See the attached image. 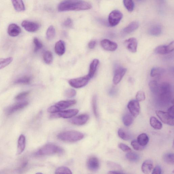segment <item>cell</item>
I'll return each instance as SVG.
<instances>
[{
    "instance_id": "1",
    "label": "cell",
    "mask_w": 174,
    "mask_h": 174,
    "mask_svg": "<svg viewBox=\"0 0 174 174\" xmlns=\"http://www.w3.org/2000/svg\"><path fill=\"white\" fill-rule=\"evenodd\" d=\"M91 5L83 0H65L59 3L58 10L59 12L69 11H80L90 9Z\"/></svg>"
},
{
    "instance_id": "2",
    "label": "cell",
    "mask_w": 174,
    "mask_h": 174,
    "mask_svg": "<svg viewBox=\"0 0 174 174\" xmlns=\"http://www.w3.org/2000/svg\"><path fill=\"white\" fill-rule=\"evenodd\" d=\"M84 136L82 133L74 131H65L60 133L58 136L59 140L69 142L80 141L83 139Z\"/></svg>"
},
{
    "instance_id": "3",
    "label": "cell",
    "mask_w": 174,
    "mask_h": 174,
    "mask_svg": "<svg viewBox=\"0 0 174 174\" xmlns=\"http://www.w3.org/2000/svg\"><path fill=\"white\" fill-rule=\"evenodd\" d=\"M64 151L62 148L54 144H47L42 147L35 153V155L40 156L62 154Z\"/></svg>"
},
{
    "instance_id": "4",
    "label": "cell",
    "mask_w": 174,
    "mask_h": 174,
    "mask_svg": "<svg viewBox=\"0 0 174 174\" xmlns=\"http://www.w3.org/2000/svg\"><path fill=\"white\" fill-rule=\"evenodd\" d=\"M162 101H169L172 97V89L171 85L168 83H163L159 87L158 94Z\"/></svg>"
},
{
    "instance_id": "5",
    "label": "cell",
    "mask_w": 174,
    "mask_h": 174,
    "mask_svg": "<svg viewBox=\"0 0 174 174\" xmlns=\"http://www.w3.org/2000/svg\"><path fill=\"white\" fill-rule=\"evenodd\" d=\"M75 100L61 101L58 102L54 105L50 107L48 109L49 112L54 113L61 111L62 110L70 107L76 103Z\"/></svg>"
},
{
    "instance_id": "6",
    "label": "cell",
    "mask_w": 174,
    "mask_h": 174,
    "mask_svg": "<svg viewBox=\"0 0 174 174\" xmlns=\"http://www.w3.org/2000/svg\"><path fill=\"white\" fill-rule=\"evenodd\" d=\"M123 17L122 13L118 10H114L109 13L108 17L109 25L112 27L118 25Z\"/></svg>"
},
{
    "instance_id": "7",
    "label": "cell",
    "mask_w": 174,
    "mask_h": 174,
    "mask_svg": "<svg viewBox=\"0 0 174 174\" xmlns=\"http://www.w3.org/2000/svg\"><path fill=\"white\" fill-rule=\"evenodd\" d=\"M88 75L83 77L70 79L69 83L70 86L74 88H80L83 87L88 84L91 79Z\"/></svg>"
},
{
    "instance_id": "8",
    "label": "cell",
    "mask_w": 174,
    "mask_h": 174,
    "mask_svg": "<svg viewBox=\"0 0 174 174\" xmlns=\"http://www.w3.org/2000/svg\"><path fill=\"white\" fill-rule=\"evenodd\" d=\"M79 112L78 110L76 109H70L67 110L60 111L59 113H53L50 116L51 118H69L76 115Z\"/></svg>"
},
{
    "instance_id": "9",
    "label": "cell",
    "mask_w": 174,
    "mask_h": 174,
    "mask_svg": "<svg viewBox=\"0 0 174 174\" xmlns=\"http://www.w3.org/2000/svg\"><path fill=\"white\" fill-rule=\"evenodd\" d=\"M156 113L163 123L169 126H173L174 117L170 115L168 112L157 111L156 112Z\"/></svg>"
},
{
    "instance_id": "10",
    "label": "cell",
    "mask_w": 174,
    "mask_h": 174,
    "mask_svg": "<svg viewBox=\"0 0 174 174\" xmlns=\"http://www.w3.org/2000/svg\"><path fill=\"white\" fill-rule=\"evenodd\" d=\"M127 108L133 117L136 118L139 114L141 110L139 102L136 100H131L127 104Z\"/></svg>"
},
{
    "instance_id": "11",
    "label": "cell",
    "mask_w": 174,
    "mask_h": 174,
    "mask_svg": "<svg viewBox=\"0 0 174 174\" xmlns=\"http://www.w3.org/2000/svg\"><path fill=\"white\" fill-rule=\"evenodd\" d=\"M127 71V69L122 67H117L115 70L113 82L115 85L118 84Z\"/></svg>"
},
{
    "instance_id": "12",
    "label": "cell",
    "mask_w": 174,
    "mask_h": 174,
    "mask_svg": "<svg viewBox=\"0 0 174 174\" xmlns=\"http://www.w3.org/2000/svg\"><path fill=\"white\" fill-rule=\"evenodd\" d=\"M174 49V42L173 41L167 46H159L156 47L154 51L156 54L160 55H165L169 54L173 51Z\"/></svg>"
},
{
    "instance_id": "13",
    "label": "cell",
    "mask_w": 174,
    "mask_h": 174,
    "mask_svg": "<svg viewBox=\"0 0 174 174\" xmlns=\"http://www.w3.org/2000/svg\"><path fill=\"white\" fill-rule=\"evenodd\" d=\"M22 26L27 31L30 33L37 31L40 28L39 25L38 23L28 20H24Z\"/></svg>"
},
{
    "instance_id": "14",
    "label": "cell",
    "mask_w": 174,
    "mask_h": 174,
    "mask_svg": "<svg viewBox=\"0 0 174 174\" xmlns=\"http://www.w3.org/2000/svg\"><path fill=\"white\" fill-rule=\"evenodd\" d=\"M102 47L105 50L113 51L116 50L118 47V45L115 42L108 39H104L101 42Z\"/></svg>"
},
{
    "instance_id": "15",
    "label": "cell",
    "mask_w": 174,
    "mask_h": 174,
    "mask_svg": "<svg viewBox=\"0 0 174 174\" xmlns=\"http://www.w3.org/2000/svg\"><path fill=\"white\" fill-rule=\"evenodd\" d=\"M127 49L131 52L134 53L137 51L138 42L134 38H130L125 41Z\"/></svg>"
},
{
    "instance_id": "16",
    "label": "cell",
    "mask_w": 174,
    "mask_h": 174,
    "mask_svg": "<svg viewBox=\"0 0 174 174\" xmlns=\"http://www.w3.org/2000/svg\"><path fill=\"white\" fill-rule=\"evenodd\" d=\"M28 102L27 101H23L14 105L9 107L7 110V114L10 115L13 113L25 108L28 105Z\"/></svg>"
},
{
    "instance_id": "17",
    "label": "cell",
    "mask_w": 174,
    "mask_h": 174,
    "mask_svg": "<svg viewBox=\"0 0 174 174\" xmlns=\"http://www.w3.org/2000/svg\"><path fill=\"white\" fill-rule=\"evenodd\" d=\"M89 119V116L86 114H82L75 117L70 120L74 125L81 126L86 124Z\"/></svg>"
},
{
    "instance_id": "18",
    "label": "cell",
    "mask_w": 174,
    "mask_h": 174,
    "mask_svg": "<svg viewBox=\"0 0 174 174\" xmlns=\"http://www.w3.org/2000/svg\"><path fill=\"white\" fill-rule=\"evenodd\" d=\"M88 168L92 172L97 171L99 167V162L96 157H92L88 159L87 163Z\"/></svg>"
},
{
    "instance_id": "19",
    "label": "cell",
    "mask_w": 174,
    "mask_h": 174,
    "mask_svg": "<svg viewBox=\"0 0 174 174\" xmlns=\"http://www.w3.org/2000/svg\"><path fill=\"white\" fill-rule=\"evenodd\" d=\"M139 26V23L137 21H134L130 23L123 30V35H126L133 33L136 30Z\"/></svg>"
},
{
    "instance_id": "20",
    "label": "cell",
    "mask_w": 174,
    "mask_h": 174,
    "mask_svg": "<svg viewBox=\"0 0 174 174\" xmlns=\"http://www.w3.org/2000/svg\"><path fill=\"white\" fill-rule=\"evenodd\" d=\"M26 137L23 134L20 135L18 141L17 154L20 155L22 153L26 147Z\"/></svg>"
},
{
    "instance_id": "21",
    "label": "cell",
    "mask_w": 174,
    "mask_h": 174,
    "mask_svg": "<svg viewBox=\"0 0 174 174\" xmlns=\"http://www.w3.org/2000/svg\"><path fill=\"white\" fill-rule=\"evenodd\" d=\"M8 33L10 36L16 37L18 36L21 33V29L16 24H12L9 25Z\"/></svg>"
},
{
    "instance_id": "22",
    "label": "cell",
    "mask_w": 174,
    "mask_h": 174,
    "mask_svg": "<svg viewBox=\"0 0 174 174\" xmlns=\"http://www.w3.org/2000/svg\"><path fill=\"white\" fill-rule=\"evenodd\" d=\"M55 51L59 56L63 55L65 51V42L60 40L56 42L55 46Z\"/></svg>"
},
{
    "instance_id": "23",
    "label": "cell",
    "mask_w": 174,
    "mask_h": 174,
    "mask_svg": "<svg viewBox=\"0 0 174 174\" xmlns=\"http://www.w3.org/2000/svg\"><path fill=\"white\" fill-rule=\"evenodd\" d=\"M153 167V163L151 160H147L144 162L141 167V170L145 174L150 173Z\"/></svg>"
},
{
    "instance_id": "24",
    "label": "cell",
    "mask_w": 174,
    "mask_h": 174,
    "mask_svg": "<svg viewBox=\"0 0 174 174\" xmlns=\"http://www.w3.org/2000/svg\"><path fill=\"white\" fill-rule=\"evenodd\" d=\"M11 1L14 8L17 11H23L25 10L23 0H11Z\"/></svg>"
},
{
    "instance_id": "25",
    "label": "cell",
    "mask_w": 174,
    "mask_h": 174,
    "mask_svg": "<svg viewBox=\"0 0 174 174\" xmlns=\"http://www.w3.org/2000/svg\"><path fill=\"white\" fill-rule=\"evenodd\" d=\"M99 63V60L98 59H95L91 64L89 72V73L88 74L91 78L94 76Z\"/></svg>"
},
{
    "instance_id": "26",
    "label": "cell",
    "mask_w": 174,
    "mask_h": 174,
    "mask_svg": "<svg viewBox=\"0 0 174 174\" xmlns=\"http://www.w3.org/2000/svg\"><path fill=\"white\" fill-rule=\"evenodd\" d=\"M149 138L147 135L145 133L140 134L137 137V141L142 146H145L148 143Z\"/></svg>"
},
{
    "instance_id": "27",
    "label": "cell",
    "mask_w": 174,
    "mask_h": 174,
    "mask_svg": "<svg viewBox=\"0 0 174 174\" xmlns=\"http://www.w3.org/2000/svg\"><path fill=\"white\" fill-rule=\"evenodd\" d=\"M163 160L167 164L173 165L174 164V154L172 153H167L163 156Z\"/></svg>"
},
{
    "instance_id": "28",
    "label": "cell",
    "mask_w": 174,
    "mask_h": 174,
    "mask_svg": "<svg viewBox=\"0 0 174 174\" xmlns=\"http://www.w3.org/2000/svg\"><path fill=\"white\" fill-rule=\"evenodd\" d=\"M162 32V29L161 27L158 25H156L153 26L149 30V33L154 36H158L160 35Z\"/></svg>"
},
{
    "instance_id": "29",
    "label": "cell",
    "mask_w": 174,
    "mask_h": 174,
    "mask_svg": "<svg viewBox=\"0 0 174 174\" xmlns=\"http://www.w3.org/2000/svg\"><path fill=\"white\" fill-rule=\"evenodd\" d=\"M150 124L152 127L155 129L160 130L162 127V123L154 117L150 118Z\"/></svg>"
},
{
    "instance_id": "30",
    "label": "cell",
    "mask_w": 174,
    "mask_h": 174,
    "mask_svg": "<svg viewBox=\"0 0 174 174\" xmlns=\"http://www.w3.org/2000/svg\"><path fill=\"white\" fill-rule=\"evenodd\" d=\"M126 158L129 161L136 162L139 160L140 157L139 155L136 153L131 152H127L126 156Z\"/></svg>"
},
{
    "instance_id": "31",
    "label": "cell",
    "mask_w": 174,
    "mask_h": 174,
    "mask_svg": "<svg viewBox=\"0 0 174 174\" xmlns=\"http://www.w3.org/2000/svg\"><path fill=\"white\" fill-rule=\"evenodd\" d=\"M149 87L153 93L157 94L159 89L160 86L157 81H152L149 83Z\"/></svg>"
},
{
    "instance_id": "32",
    "label": "cell",
    "mask_w": 174,
    "mask_h": 174,
    "mask_svg": "<svg viewBox=\"0 0 174 174\" xmlns=\"http://www.w3.org/2000/svg\"><path fill=\"white\" fill-rule=\"evenodd\" d=\"M165 72V70L164 69L160 68V67H154L151 70L150 76L152 77L160 76L162 74Z\"/></svg>"
},
{
    "instance_id": "33",
    "label": "cell",
    "mask_w": 174,
    "mask_h": 174,
    "mask_svg": "<svg viewBox=\"0 0 174 174\" xmlns=\"http://www.w3.org/2000/svg\"><path fill=\"white\" fill-rule=\"evenodd\" d=\"M133 117L132 115L130 114H125L124 115L123 118V123L126 126L128 127L130 126L133 122Z\"/></svg>"
},
{
    "instance_id": "34",
    "label": "cell",
    "mask_w": 174,
    "mask_h": 174,
    "mask_svg": "<svg viewBox=\"0 0 174 174\" xmlns=\"http://www.w3.org/2000/svg\"><path fill=\"white\" fill-rule=\"evenodd\" d=\"M118 133L119 136L123 140L127 141H129L131 139L130 135L123 129H119Z\"/></svg>"
},
{
    "instance_id": "35",
    "label": "cell",
    "mask_w": 174,
    "mask_h": 174,
    "mask_svg": "<svg viewBox=\"0 0 174 174\" xmlns=\"http://www.w3.org/2000/svg\"><path fill=\"white\" fill-rule=\"evenodd\" d=\"M13 60L12 57H9L6 58H0V69L5 68L9 65Z\"/></svg>"
},
{
    "instance_id": "36",
    "label": "cell",
    "mask_w": 174,
    "mask_h": 174,
    "mask_svg": "<svg viewBox=\"0 0 174 174\" xmlns=\"http://www.w3.org/2000/svg\"><path fill=\"white\" fill-rule=\"evenodd\" d=\"M124 6L129 12L133 11L134 8V4L133 0H123Z\"/></svg>"
},
{
    "instance_id": "37",
    "label": "cell",
    "mask_w": 174,
    "mask_h": 174,
    "mask_svg": "<svg viewBox=\"0 0 174 174\" xmlns=\"http://www.w3.org/2000/svg\"><path fill=\"white\" fill-rule=\"evenodd\" d=\"M56 31L55 28L52 26H50L47 32V37L49 40H51L54 38L55 37Z\"/></svg>"
},
{
    "instance_id": "38",
    "label": "cell",
    "mask_w": 174,
    "mask_h": 174,
    "mask_svg": "<svg viewBox=\"0 0 174 174\" xmlns=\"http://www.w3.org/2000/svg\"><path fill=\"white\" fill-rule=\"evenodd\" d=\"M43 57L44 61L46 63L50 64L52 62L53 57L51 52L49 51H45L44 53Z\"/></svg>"
},
{
    "instance_id": "39",
    "label": "cell",
    "mask_w": 174,
    "mask_h": 174,
    "mask_svg": "<svg viewBox=\"0 0 174 174\" xmlns=\"http://www.w3.org/2000/svg\"><path fill=\"white\" fill-rule=\"evenodd\" d=\"M92 105L94 114L96 118H98L99 114L97 105V96L96 95L94 96L93 99H92Z\"/></svg>"
},
{
    "instance_id": "40",
    "label": "cell",
    "mask_w": 174,
    "mask_h": 174,
    "mask_svg": "<svg viewBox=\"0 0 174 174\" xmlns=\"http://www.w3.org/2000/svg\"><path fill=\"white\" fill-rule=\"evenodd\" d=\"M31 81V78L29 76H24L19 78L15 82V83L19 84H28Z\"/></svg>"
},
{
    "instance_id": "41",
    "label": "cell",
    "mask_w": 174,
    "mask_h": 174,
    "mask_svg": "<svg viewBox=\"0 0 174 174\" xmlns=\"http://www.w3.org/2000/svg\"><path fill=\"white\" fill-rule=\"evenodd\" d=\"M55 173L56 174H72V172L68 167L62 166L57 169Z\"/></svg>"
},
{
    "instance_id": "42",
    "label": "cell",
    "mask_w": 174,
    "mask_h": 174,
    "mask_svg": "<svg viewBox=\"0 0 174 174\" xmlns=\"http://www.w3.org/2000/svg\"><path fill=\"white\" fill-rule=\"evenodd\" d=\"M131 144L134 149L137 151L143 150L145 148V146H142L136 140L131 142Z\"/></svg>"
},
{
    "instance_id": "43",
    "label": "cell",
    "mask_w": 174,
    "mask_h": 174,
    "mask_svg": "<svg viewBox=\"0 0 174 174\" xmlns=\"http://www.w3.org/2000/svg\"><path fill=\"white\" fill-rule=\"evenodd\" d=\"M33 42L35 45L34 51L37 52L39 50L41 49L42 47V45L41 42L37 38H35L33 39Z\"/></svg>"
},
{
    "instance_id": "44",
    "label": "cell",
    "mask_w": 174,
    "mask_h": 174,
    "mask_svg": "<svg viewBox=\"0 0 174 174\" xmlns=\"http://www.w3.org/2000/svg\"><path fill=\"white\" fill-rule=\"evenodd\" d=\"M76 92L73 89L69 88L66 90L65 93L66 97L69 98H73L76 96Z\"/></svg>"
},
{
    "instance_id": "45",
    "label": "cell",
    "mask_w": 174,
    "mask_h": 174,
    "mask_svg": "<svg viewBox=\"0 0 174 174\" xmlns=\"http://www.w3.org/2000/svg\"><path fill=\"white\" fill-rule=\"evenodd\" d=\"M108 166L111 168L115 169V170H119L120 171L121 170L122 167L117 163L112 162L109 161L107 163Z\"/></svg>"
},
{
    "instance_id": "46",
    "label": "cell",
    "mask_w": 174,
    "mask_h": 174,
    "mask_svg": "<svg viewBox=\"0 0 174 174\" xmlns=\"http://www.w3.org/2000/svg\"><path fill=\"white\" fill-rule=\"evenodd\" d=\"M136 97V100L138 102H141L145 100V96L144 92L142 91H138Z\"/></svg>"
},
{
    "instance_id": "47",
    "label": "cell",
    "mask_w": 174,
    "mask_h": 174,
    "mask_svg": "<svg viewBox=\"0 0 174 174\" xmlns=\"http://www.w3.org/2000/svg\"><path fill=\"white\" fill-rule=\"evenodd\" d=\"M29 91L23 92L19 94L16 97L15 99L16 100H20L26 98L28 95H29Z\"/></svg>"
},
{
    "instance_id": "48",
    "label": "cell",
    "mask_w": 174,
    "mask_h": 174,
    "mask_svg": "<svg viewBox=\"0 0 174 174\" xmlns=\"http://www.w3.org/2000/svg\"><path fill=\"white\" fill-rule=\"evenodd\" d=\"M118 147L124 152H129L131 151V149L127 145L123 143L119 144L118 145Z\"/></svg>"
},
{
    "instance_id": "49",
    "label": "cell",
    "mask_w": 174,
    "mask_h": 174,
    "mask_svg": "<svg viewBox=\"0 0 174 174\" xmlns=\"http://www.w3.org/2000/svg\"><path fill=\"white\" fill-rule=\"evenodd\" d=\"M64 26L66 27H72L73 23L71 19L68 18L63 23Z\"/></svg>"
},
{
    "instance_id": "50",
    "label": "cell",
    "mask_w": 174,
    "mask_h": 174,
    "mask_svg": "<svg viewBox=\"0 0 174 174\" xmlns=\"http://www.w3.org/2000/svg\"><path fill=\"white\" fill-rule=\"evenodd\" d=\"M162 173V169L159 166H157L152 171V174H161Z\"/></svg>"
},
{
    "instance_id": "51",
    "label": "cell",
    "mask_w": 174,
    "mask_h": 174,
    "mask_svg": "<svg viewBox=\"0 0 174 174\" xmlns=\"http://www.w3.org/2000/svg\"><path fill=\"white\" fill-rule=\"evenodd\" d=\"M96 42L95 41H91L88 44L89 48L91 49H94L96 47Z\"/></svg>"
},
{
    "instance_id": "52",
    "label": "cell",
    "mask_w": 174,
    "mask_h": 174,
    "mask_svg": "<svg viewBox=\"0 0 174 174\" xmlns=\"http://www.w3.org/2000/svg\"><path fill=\"white\" fill-rule=\"evenodd\" d=\"M168 112L170 115L174 117L173 106H171L168 109Z\"/></svg>"
},
{
    "instance_id": "53",
    "label": "cell",
    "mask_w": 174,
    "mask_h": 174,
    "mask_svg": "<svg viewBox=\"0 0 174 174\" xmlns=\"http://www.w3.org/2000/svg\"><path fill=\"white\" fill-rule=\"evenodd\" d=\"M109 174H120L123 173L122 171H119V170H113L109 172Z\"/></svg>"
},
{
    "instance_id": "54",
    "label": "cell",
    "mask_w": 174,
    "mask_h": 174,
    "mask_svg": "<svg viewBox=\"0 0 174 174\" xmlns=\"http://www.w3.org/2000/svg\"><path fill=\"white\" fill-rule=\"evenodd\" d=\"M28 162L27 161L24 162L23 163L22 166L20 167L21 169H23L25 167L27 164Z\"/></svg>"
},
{
    "instance_id": "55",
    "label": "cell",
    "mask_w": 174,
    "mask_h": 174,
    "mask_svg": "<svg viewBox=\"0 0 174 174\" xmlns=\"http://www.w3.org/2000/svg\"><path fill=\"white\" fill-rule=\"evenodd\" d=\"M116 93L115 90L114 89V88H112L111 90L110 91H109L110 94L111 95H114Z\"/></svg>"
},
{
    "instance_id": "56",
    "label": "cell",
    "mask_w": 174,
    "mask_h": 174,
    "mask_svg": "<svg viewBox=\"0 0 174 174\" xmlns=\"http://www.w3.org/2000/svg\"><path fill=\"white\" fill-rule=\"evenodd\" d=\"M137 1H144V0H137Z\"/></svg>"
}]
</instances>
